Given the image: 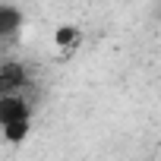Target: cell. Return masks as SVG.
<instances>
[{"mask_svg":"<svg viewBox=\"0 0 161 161\" xmlns=\"http://www.w3.org/2000/svg\"><path fill=\"white\" fill-rule=\"evenodd\" d=\"M19 117H29V104L19 92H10V95H0V126L10 123V120H19Z\"/></svg>","mask_w":161,"mask_h":161,"instance_id":"6da1fadb","label":"cell"},{"mask_svg":"<svg viewBox=\"0 0 161 161\" xmlns=\"http://www.w3.org/2000/svg\"><path fill=\"white\" fill-rule=\"evenodd\" d=\"M25 86V66L22 63H0V95L19 92Z\"/></svg>","mask_w":161,"mask_h":161,"instance_id":"7a4b0ae2","label":"cell"},{"mask_svg":"<svg viewBox=\"0 0 161 161\" xmlns=\"http://www.w3.org/2000/svg\"><path fill=\"white\" fill-rule=\"evenodd\" d=\"M79 41H82V32H79L76 25H60V29L54 32V44H57V51H63V54L76 51Z\"/></svg>","mask_w":161,"mask_h":161,"instance_id":"3957f363","label":"cell"},{"mask_svg":"<svg viewBox=\"0 0 161 161\" xmlns=\"http://www.w3.org/2000/svg\"><path fill=\"white\" fill-rule=\"evenodd\" d=\"M0 130H3V139H7L10 145H22V142H25V136H29V130H32V123H29V117H19V120L3 123Z\"/></svg>","mask_w":161,"mask_h":161,"instance_id":"277c9868","label":"cell"},{"mask_svg":"<svg viewBox=\"0 0 161 161\" xmlns=\"http://www.w3.org/2000/svg\"><path fill=\"white\" fill-rule=\"evenodd\" d=\"M19 22H22L19 10H13V7H0V35H13V32L19 29Z\"/></svg>","mask_w":161,"mask_h":161,"instance_id":"5b68a950","label":"cell"}]
</instances>
